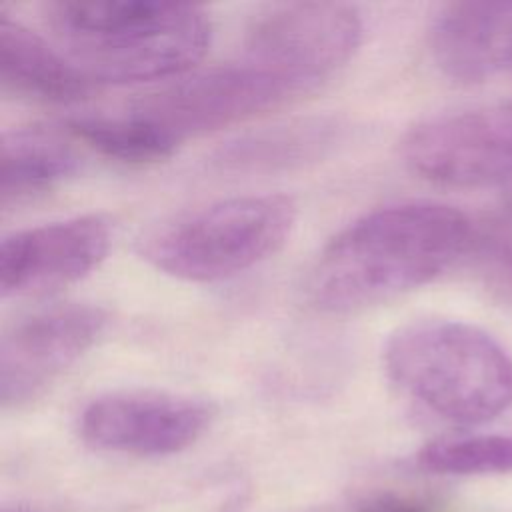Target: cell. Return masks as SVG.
Wrapping results in <instances>:
<instances>
[{
	"label": "cell",
	"mask_w": 512,
	"mask_h": 512,
	"mask_svg": "<svg viewBox=\"0 0 512 512\" xmlns=\"http://www.w3.org/2000/svg\"><path fill=\"white\" fill-rule=\"evenodd\" d=\"M478 228L438 202L372 210L316 256L306 296L322 312L350 314L420 288L472 252Z\"/></svg>",
	"instance_id": "obj_1"
},
{
	"label": "cell",
	"mask_w": 512,
	"mask_h": 512,
	"mask_svg": "<svg viewBox=\"0 0 512 512\" xmlns=\"http://www.w3.org/2000/svg\"><path fill=\"white\" fill-rule=\"evenodd\" d=\"M42 14L56 46L96 86L180 78L212 38L208 14L194 4L58 0Z\"/></svg>",
	"instance_id": "obj_2"
},
{
	"label": "cell",
	"mask_w": 512,
	"mask_h": 512,
	"mask_svg": "<svg viewBox=\"0 0 512 512\" xmlns=\"http://www.w3.org/2000/svg\"><path fill=\"white\" fill-rule=\"evenodd\" d=\"M384 366L414 402L452 424H484L512 406L510 354L492 334L462 320L400 326L384 346Z\"/></svg>",
	"instance_id": "obj_3"
},
{
	"label": "cell",
	"mask_w": 512,
	"mask_h": 512,
	"mask_svg": "<svg viewBox=\"0 0 512 512\" xmlns=\"http://www.w3.org/2000/svg\"><path fill=\"white\" fill-rule=\"evenodd\" d=\"M296 204L282 194L236 196L166 224L142 244L160 272L186 282H216L264 262L290 238Z\"/></svg>",
	"instance_id": "obj_4"
},
{
	"label": "cell",
	"mask_w": 512,
	"mask_h": 512,
	"mask_svg": "<svg viewBox=\"0 0 512 512\" xmlns=\"http://www.w3.org/2000/svg\"><path fill=\"white\" fill-rule=\"evenodd\" d=\"M362 34V16L352 4H272L250 22L242 60L276 80L298 100L352 60Z\"/></svg>",
	"instance_id": "obj_5"
},
{
	"label": "cell",
	"mask_w": 512,
	"mask_h": 512,
	"mask_svg": "<svg viewBox=\"0 0 512 512\" xmlns=\"http://www.w3.org/2000/svg\"><path fill=\"white\" fill-rule=\"evenodd\" d=\"M400 156L410 172L440 186L512 192V104L422 120L404 134Z\"/></svg>",
	"instance_id": "obj_6"
},
{
	"label": "cell",
	"mask_w": 512,
	"mask_h": 512,
	"mask_svg": "<svg viewBox=\"0 0 512 512\" xmlns=\"http://www.w3.org/2000/svg\"><path fill=\"white\" fill-rule=\"evenodd\" d=\"M290 102L294 98L284 86L240 58L176 78L138 98L128 112L178 148L188 138L240 124Z\"/></svg>",
	"instance_id": "obj_7"
},
{
	"label": "cell",
	"mask_w": 512,
	"mask_h": 512,
	"mask_svg": "<svg viewBox=\"0 0 512 512\" xmlns=\"http://www.w3.org/2000/svg\"><path fill=\"white\" fill-rule=\"evenodd\" d=\"M214 414V406L202 398L158 390H120L94 398L78 418V432L96 450L168 456L200 440Z\"/></svg>",
	"instance_id": "obj_8"
},
{
	"label": "cell",
	"mask_w": 512,
	"mask_h": 512,
	"mask_svg": "<svg viewBox=\"0 0 512 512\" xmlns=\"http://www.w3.org/2000/svg\"><path fill=\"white\" fill-rule=\"evenodd\" d=\"M104 308L62 304L16 322L0 344V402L18 408L38 398L102 336Z\"/></svg>",
	"instance_id": "obj_9"
},
{
	"label": "cell",
	"mask_w": 512,
	"mask_h": 512,
	"mask_svg": "<svg viewBox=\"0 0 512 512\" xmlns=\"http://www.w3.org/2000/svg\"><path fill=\"white\" fill-rule=\"evenodd\" d=\"M110 226L102 216H74L20 230L0 246L2 298L44 294L82 280L108 254Z\"/></svg>",
	"instance_id": "obj_10"
},
{
	"label": "cell",
	"mask_w": 512,
	"mask_h": 512,
	"mask_svg": "<svg viewBox=\"0 0 512 512\" xmlns=\"http://www.w3.org/2000/svg\"><path fill=\"white\" fill-rule=\"evenodd\" d=\"M438 70L460 84H480L512 70V2H452L438 10L428 34Z\"/></svg>",
	"instance_id": "obj_11"
},
{
	"label": "cell",
	"mask_w": 512,
	"mask_h": 512,
	"mask_svg": "<svg viewBox=\"0 0 512 512\" xmlns=\"http://www.w3.org/2000/svg\"><path fill=\"white\" fill-rule=\"evenodd\" d=\"M332 116H308L246 132L220 146L210 166L226 174H278L320 162L344 140Z\"/></svg>",
	"instance_id": "obj_12"
},
{
	"label": "cell",
	"mask_w": 512,
	"mask_h": 512,
	"mask_svg": "<svg viewBox=\"0 0 512 512\" xmlns=\"http://www.w3.org/2000/svg\"><path fill=\"white\" fill-rule=\"evenodd\" d=\"M0 86L4 94L44 102H78L98 88L58 46L0 12Z\"/></svg>",
	"instance_id": "obj_13"
},
{
	"label": "cell",
	"mask_w": 512,
	"mask_h": 512,
	"mask_svg": "<svg viewBox=\"0 0 512 512\" xmlns=\"http://www.w3.org/2000/svg\"><path fill=\"white\" fill-rule=\"evenodd\" d=\"M78 152L62 134L20 128L4 134L0 152V204L4 210L30 202L80 170Z\"/></svg>",
	"instance_id": "obj_14"
},
{
	"label": "cell",
	"mask_w": 512,
	"mask_h": 512,
	"mask_svg": "<svg viewBox=\"0 0 512 512\" xmlns=\"http://www.w3.org/2000/svg\"><path fill=\"white\" fill-rule=\"evenodd\" d=\"M66 134L100 156L126 164H154L170 158L178 150L132 112L76 118L66 124Z\"/></svg>",
	"instance_id": "obj_15"
},
{
	"label": "cell",
	"mask_w": 512,
	"mask_h": 512,
	"mask_svg": "<svg viewBox=\"0 0 512 512\" xmlns=\"http://www.w3.org/2000/svg\"><path fill=\"white\" fill-rule=\"evenodd\" d=\"M416 464L432 474L486 476L512 472V434H456L430 440Z\"/></svg>",
	"instance_id": "obj_16"
},
{
	"label": "cell",
	"mask_w": 512,
	"mask_h": 512,
	"mask_svg": "<svg viewBox=\"0 0 512 512\" xmlns=\"http://www.w3.org/2000/svg\"><path fill=\"white\" fill-rule=\"evenodd\" d=\"M470 254L476 256L488 286L512 298V236L478 230Z\"/></svg>",
	"instance_id": "obj_17"
},
{
	"label": "cell",
	"mask_w": 512,
	"mask_h": 512,
	"mask_svg": "<svg viewBox=\"0 0 512 512\" xmlns=\"http://www.w3.org/2000/svg\"><path fill=\"white\" fill-rule=\"evenodd\" d=\"M356 512H436V504L422 494L382 490L364 498Z\"/></svg>",
	"instance_id": "obj_18"
},
{
	"label": "cell",
	"mask_w": 512,
	"mask_h": 512,
	"mask_svg": "<svg viewBox=\"0 0 512 512\" xmlns=\"http://www.w3.org/2000/svg\"><path fill=\"white\" fill-rule=\"evenodd\" d=\"M2 512H42V510L36 506H28V504H16L12 508H4Z\"/></svg>",
	"instance_id": "obj_19"
}]
</instances>
